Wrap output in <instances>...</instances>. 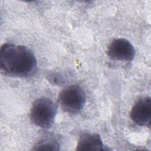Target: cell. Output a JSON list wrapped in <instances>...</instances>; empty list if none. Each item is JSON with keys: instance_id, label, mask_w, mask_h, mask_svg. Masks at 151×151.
<instances>
[{"instance_id": "3", "label": "cell", "mask_w": 151, "mask_h": 151, "mask_svg": "<svg viewBox=\"0 0 151 151\" xmlns=\"http://www.w3.org/2000/svg\"><path fill=\"white\" fill-rule=\"evenodd\" d=\"M86 100L85 91L78 84L65 87L58 96V103L63 110L71 114L79 113L83 109Z\"/></svg>"}, {"instance_id": "7", "label": "cell", "mask_w": 151, "mask_h": 151, "mask_svg": "<svg viewBox=\"0 0 151 151\" xmlns=\"http://www.w3.org/2000/svg\"><path fill=\"white\" fill-rule=\"evenodd\" d=\"M32 149L35 150H60V145L55 140L45 139L37 143Z\"/></svg>"}, {"instance_id": "5", "label": "cell", "mask_w": 151, "mask_h": 151, "mask_svg": "<svg viewBox=\"0 0 151 151\" xmlns=\"http://www.w3.org/2000/svg\"><path fill=\"white\" fill-rule=\"evenodd\" d=\"M151 99L145 97L139 100L133 106L130 111V118L140 126H150Z\"/></svg>"}, {"instance_id": "6", "label": "cell", "mask_w": 151, "mask_h": 151, "mask_svg": "<svg viewBox=\"0 0 151 151\" xmlns=\"http://www.w3.org/2000/svg\"><path fill=\"white\" fill-rule=\"evenodd\" d=\"M104 150L103 143L99 134L86 133L80 136L76 150Z\"/></svg>"}, {"instance_id": "1", "label": "cell", "mask_w": 151, "mask_h": 151, "mask_svg": "<svg viewBox=\"0 0 151 151\" xmlns=\"http://www.w3.org/2000/svg\"><path fill=\"white\" fill-rule=\"evenodd\" d=\"M1 72L9 77L25 78L33 75L37 61L29 48L10 43L4 44L0 49Z\"/></svg>"}, {"instance_id": "4", "label": "cell", "mask_w": 151, "mask_h": 151, "mask_svg": "<svg viewBox=\"0 0 151 151\" xmlns=\"http://www.w3.org/2000/svg\"><path fill=\"white\" fill-rule=\"evenodd\" d=\"M109 57L119 61H130L133 60L136 51L131 42L124 38L113 40L107 50Z\"/></svg>"}, {"instance_id": "2", "label": "cell", "mask_w": 151, "mask_h": 151, "mask_svg": "<svg viewBox=\"0 0 151 151\" xmlns=\"http://www.w3.org/2000/svg\"><path fill=\"white\" fill-rule=\"evenodd\" d=\"M57 112V106L52 100L47 97H41L33 103L30 119L37 126L47 129L54 123Z\"/></svg>"}]
</instances>
